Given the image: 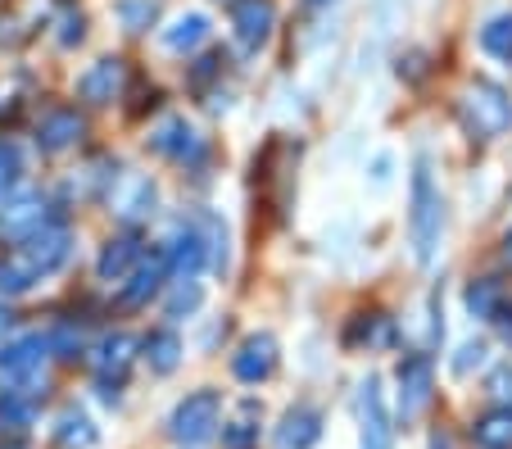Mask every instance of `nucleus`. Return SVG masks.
Here are the masks:
<instances>
[{"mask_svg":"<svg viewBox=\"0 0 512 449\" xmlns=\"http://www.w3.org/2000/svg\"><path fill=\"white\" fill-rule=\"evenodd\" d=\"M408 241H413V259L422 268L431 264L440 241H445V196H440L426 159L413 164V186H408Z\"/></svg>","mask_w":512,"mask_h":449,"instance_id":"f257e3e1","label":"nucleus"},{"mask_svg":"<svg viewBox=\"0 0 512 449\" xmlns=\"http://www.w3.org/2000/svg\"><path fill=\"white\" fill-rule=\"evenodd\" d=\"M218 422H223V395L218 391H191L186 400H177L173 418H168V431H173L177 445H209L218 436Z\"/></svg>","mask_w":512,"mask_h":449,"instance_id":"f03ea898","label":"nucleus"},{"mask_svg":"<svg viewBox=\"0 0 512 449\" xmlns=\"http://www.w3.org/2000/svg\"><path fill=\"white\" fill-rule=\"evenodd\" d=\"M463 114L467 127L481 132V137H503L512 127V96L490 78H476L472 87L463 91Z\"/></svg>","mask_w":512,"mask_h":449,"instance_id":"7ed1b4c3","label":"nucleus"},{"mask_svg":"<svg viewBox=\"0 0 512 449\" xmlns=\"http://www.w3.org/2000/svg\"><path fill=\"white\" fill-rule=\"evenodd\" d=\"M136 336H127V332H109L105 341L96 345V386H100V400H118V386H123V377H127V368H132V359H136Z\"/></svg>","mask_w":512,"mask_h":449,"instance_id":"20e7f679","label":"nucleus"},{"mask_svg":"<svg viewBox=\"0 0 512 449\" xmlns=\"http://www.w3.org/2000/svg\"><path fill=\"white\" fill-rule=\"evenodd\" d=\"M155 200H159V191L145 173H123V177H114V186H109V209H114V218L127 227L145 223V218L155 214Z\"/></svg>","mask_w":512,"mask_h":449,"instance_id":"39448f33","label":"nucleus"},{"mask_svg":"<svg viewBox=\"0 0 512 449\" xmlns=\"http://www.w3.org/2000/svg\"><path fill=\"white\" fill-rule=\"evenodd\" d=\"M399 381V422H413L435 395V368L426 354H408L395 372Z\"/></svg>","mask_w":512,"mask_h":449,"instance_id":"423d86ee","label":"nucleus"},{"mask_svg":"<svg viewBox=\"0 0 512 449\" xmlns=\"http://www.w3.org/2000/svg\"><path fill=\"white\" fill-rule=\"evenodd\" d=\"M46 354H50V341H41V336H23V341L5 345L0 350V377H10L14 386H37L41 368H46Z\"/></svg>","mask_w":512,"mask_h":449,"instance_id":"0eeeda50","label":"nucleus"},{"mask_svg":"<svg viewBox=\"0 0 512 449\" xmlns=\"http://www.w3.org/2000/svg\"><path fill=\"white\" fill-rule=\"evenodd\" d=\"M358 422H363V449H390L395 427H390L386 395H381L377 377H368L363 386H358Z\"/></svg>","mask_w":512,"mask_h":449,"instance_id":"6e6552de","label":"nucleus"},{"mask_svg":"<svg viewBox=\"0 0 512 449\" xmlns=\"http://www.w3.org/2000/svg\"><path fill=\"white\" fill-rule=\"evenodd\" d=\"M277 372V336L254 332L241 341V350L232 354V377L245 381V386H259Z\"/></svg>","mask_w":512,"mask_h":449,"instance_id":"1a4fd4ad","label":"nucleus"},{"mask_svg":"<svg viewBox=\"0 0 512 449\" xmlns=\"http://www.w3.org/2000/svg\"><path fill=\"white\" fill-rule=\"evenodd\" d=\"M164 282H173V268H168V250H159L123 282V291H118V309H145V304L164 291Z\"/></svg>","mask_w":512,"mask_h":449,"instance_id":"9d476101","label":"nucleus"},{"mask_svg":"<svg viewBox=\"0 0 512 449\" xmlns=\"http://www.w3.org/2000/svg\"><path fill=\"white\" fill-rule=\"evenodd\" d=\"M19 254L41 277H50L68 264V254H73V232H68V227H41V232L28 236V245H23Z\"/></svg>","mask_w":512,"mask_h":449,"instance_id":"9b49d317","label":"nucleus"},{"mask_svg":"<svg viewBox=\"0 0 512 449\" xmlns=\"http://www.w3.org/2000/svg\"><path fill=\"white\" fill-rule=\"evenodd\" d=\"M272 23H277L272 0H232V28L245 50H259L272 37Z\"/></svg>","mask_w":512,"mask_h":449,"instance_id":"f8f14e48","label":"nucleus"},{"mask_svg":"<svg viewBox=\"0 0 512 449\" xmlns=\"http://www.w3.org/2000/svg\"><path fill=\"white\" fill-rule=\"evenodd\" d=\"M123 82H127V64L118 55H105L78 78V96L87 100V105H109V100L123 91Z\"/></svg>","mask_w":512,"mask_h":449,"instance_id":"ddd939ff","label":"nucleus"},{"mask_svg":"<svg viewBox=\"0 0 512 449\" xmlns=\"http://www.w3.org/2000/svg\"><path fill=\"white\" fill-rule=\"evenodd\" d=\"M141 264H145V259H141V241H136L132 232H123V236H114V241L100 250L96 277H100V282H109V286H123Z\"/></svg>","mask_w":512,"mask_h":449,"instance_id":"4468645a","label":"nucleus"},{"mask_svg":"<svg viewBox=\"0 0 512 449\" xmlns=\"http://www.w3.org/2000/svg\"><path fill=\"white\" fill-rule=\"evenodd\" d=\"M150 150H155V155L177 159V164H186V159L204 155V141H200V132H195L186 118H168L159 132H150Z\"/></svg>","mask_w":512,"mask_h":449,"instance_id":"2eb2a0df","label":"nucleus"},{"mask_svg":"<svg viewBox=\"0 0 512 449\" xmlns=\"http://www.w3.org/2000/svg\"><path fill=\"white\" fill-rule=\"evenodd\" d=\"M82 137H87V118H82L78 109H55V114H46L37 127V146L46 150V155H59V150L78 146Z\"/></svg>","mask_w":512,"mask_h":449,"instance_id":"dca6fc26","label":"nucleus"},{"mask_svg":"<svg viewBox=\"0 0 512 449\" xmlns=\"http://www.w3.org/2000/svg\"><path fill=\"white\" fill-rule=\"evenodd\" d=\"M322 440V413L313 404H295L277 427V445L281 449H313Z\"/></svg>","mask_w":512,"mask_h":449,"instance_id":"f3484780","label":"nucleus"},{"mask_svg":"<svg viewBox=\"0 0 512 449\" xmlns=\"http://www.w3.org/2000/svg\"><path fill=\"white\" fill-rule=\"evenodd\" d=\"M204 254H209V245H204L200 232H177L173 245H168V268H173V282H195V273L204 268Z\"/></svg>","mask_w":512,"mask_h":449,"instance_id":"a211bd4d","label":"nucleus"},{"mask_svg":"<svg viewBox=\"0 0 512 449\" xmlns=\"http://www.w3.org/2000/svg\"><path fill=\"white\" fill-rule=\"evenodd\" d=\"M209 32H213L209 14L191 10V14H177V19H173V23H168V28H164V32H159V41H164V46H168V50H177V55H186V50L204 46V41H209Z\"/></svg>","mask_w":512,"mask_h":449,"instance_id":"6ab92c4d","label":"nucleus"},{"mask_svg":"<svg viewBox=\"0 0 512 449\" xmlns=\"http://www.w3.org/2000/svg\"><path fill=\"white\" fill-rule=\"evenodd\" d=\"M141 350H145V363H150V372H159V377L177 372V363H182V341H177L173 327H159V332H150L141 341Z\"/></svg>","mask_w":512,"mask_h":449,"instance_id":"aec40b11","label":"nucleus"},{"mask_svg":"<svg viewBox=\"0 0 512 449\" xmlns=\"http://www.w3.org/2000/svg\"><path fill=\"white\" fill-rule=\"evenodd\" d=\"M96 440H100L96 422H91L87 413H78V409H68L64 418L55 422V445L59 449H91Z\"/></svg>","mask_w":512,"mask_h":449,"instance_id":"412c9836","label":"nucleus"},{"mask_svg":"<svg viewBox=\"0 0 512 449\" xmlns=\"http://www.w3.org/2000/svg\"><path fill=\"white\" fill-rule=\"evenodd\" d=\"M472 440L481 449H512V409H494L485 418H476Z\"/></svg>","mask_w":512,"mask_h":449,"instance_id":"4be33fe9","label":"nucleus"},{"mask_svg":"<svg viewBox=\"0 0 512 449\" xmlns=\"http://www.w3.org/2000/svg\"><path fill=\"white\" fill-rule=\"evenodd\" d=\"M0 227L5 232H14V236H32V232H41V196H19L14 200V209L5 218H0Z\"/></svg>","mask_w":512,"mask_h":449,"instance_id":"5701e85b","label":"nucleus"},{"mask_svg":"<svg viewBox=\"0 0 512 449\" xmlns=\"http://www.w3.org/2000/svg\"><path fill=\"white\" fill-rule=\"evenodd\" d=\"M37 282H41V273L23 259V254H10V259L0 264V295H23V291H32Z\"/></svg>","mask_w":512,"mask_h":449,"instance_id":"b1692460","label":"nucleus"},{"mask_svg":"<svg viewBox=\"0 0 512 449\" xmlns=\"http://www.w3.org/2000/svg\"><path fill=\"white\" fill-rule=\"evenodd\" d=\"M463 300H467V309H472V318H494L503 304V286L494 282V277H481V282L467 286Z\"/></svg>","mask_w":512,"mask_h":449,"instance_id":"393cba45","label":"nucleus"},{"mask_svg":"<svg viewBox=\"0 0 512 449\" xmlns=\"http://www.w3.org/2000/svg\"><path fill=\"white\" fill-rule=\"evenodd\" d=\"M481 46L490 50V55H499V59H512V14L485 23V28H481Z\"/></svg>","mask_w":512,"mask_h":449,"instance_id":"a878e982","label":"nucleus"},{"mask_svg":"<svg viewBox=\"0 0 512 449\" xmlns=\"http://www.w3.org/2000/svg\"><path fill=\"white\" fill-rule=\"evenodd\" d=\"M173 286H177V291L168 295V318H182V313L200 309V300H204L200 282H173Z\"/></svg>","mask_w":512,"mask_h":449,"instance_id":"bb28decb","label":"nucleus"},{"mask_svg":"<svg viewBox=\"0 0 512 449\" xmlns=\"http://www.w3.org/2000/svg\"><path fill=\"white\" fill-rule=\"evenodd\" d=\"M204 232H209V236H204V245H209V264L223 273V268H227V227L209 214V218H204Z\"/></svg>","mask_w":512,"mask_h":449,"instance_id":"cd10ccee","label":"nucleus"},{"mask_svg":"<svg viewBox=\"0 0 512 449\" xmlns=\"http://www.w3.org/2000/svg\"><path fill=\"white\" fill-rule=\"evenodd\" d=\"M223 445L227 449H254V445H259V427H254L250 418L232 422V427H223Z\"/></svg>","mask_w":512,"mask_h":449,"instance_id":"c85d7f7f","label":"nucleus"},{"mask_svg":"<svg viewBox=\"0 0 512 449\" xmlns=\"http://www.w3.org/2000/svg\"><path fill=\"white\" fill-rule=\"evenodd\" d=\"M481 363H485V345L481 341H467L463 350H458V359H454V377H472Z\"/></svg>","mask_w":512,"mask_h":449,"instance_id":"c756f323","label":"nucleus"},{"mask_svg":"<svg viewBox=\"0 0 512 449\" xmlns=\"http://www.w3.org/2000/svg\"><path fill=\"white\" fill-rule=\"evenodd\" d=\"M50 350H55L59 359H78V350H82V336L73 332V327H59V332L50 336Z\"/></svg>","mask_w":512,"mask_h":449,"instance_id":"7c9ffc66","label":"nucleus"},{"mask_svg":"<svg viewBox=\"0 0 512 449\" xmlns=\"http://www.w3.org/2000/svg\"><path fill=\"white\" fill-rule=\"evenodd\" d=\"M14 182H19V150L0 141V186H14Z\"/></svg>","mask_w":512,"mask_h":449,"instance_id":"2f4dec72","label":"nucleus"},{"mask_svg":"<svg viewBox=\"0 0 512 449\" xmlns=\"http://www.w3.org/2000/svg\"><path fill=\"white\" fill-rule=\"evenodd\" d=\"M490 395H494V400H512V363L494 368V377H490Z\"/></svg>","mask_w":512,"mask_h":449,"instance_id":"473e14b6","label":"nucleus"},{"mask_svg":"<svg viewBox=\"0 0 512 449\" xmlns=\"http://www.w3.org/2000/svg\"><path fill=\"white\" fill-rule=\"evenodd\" d=\"M59 41H64V46H73V41H82V14H78V19L68 14V19H64V32H59Z\"/></svg>","mask_w":512,"mask_h":449,"instance_id":"72a5a7b5","label":"nucleus"},{"mask_svg":"<svg viewBox=\"0 0 512 449\" xmlns=\"http://www.w3.org/2000/svg\"><path fill=\"white\" fill-rule=\"evenodd\" d=\"M503 254H508V264H512V232L503 236Z\"/></svg>","mask_w":512,"mask_h":449,"instance_id":"f704fd0d","label":"nucleus"},{"mask_svg":"<svg viewBox=\"0 0 512 449\" xmlns=\"http://www.w3.org/2000/svg\"><path fill=\"white\" fill-rule=\"evenodd\" d=\"M0 327H10V313H0Z\"/></svg>","mask_w":512,"mask_h":449,"instance_id":"c9c22d12","label":"nucleus"},{"mask_svg":"<svg viewBox=\"0 0 512 449\" xmlns=\"http://www.w3.org/2000/svg\"><path fill=\"white\" fill-rule=\"evenodd\" d=\"M309 5H331V0H309Z\"/></svg>","mask_w":512,"mask_h":449,"instance_id":"e433bc0d","label":"nucleus"}]
</instances>
